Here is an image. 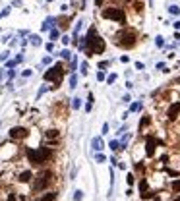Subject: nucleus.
<instances>
[{"mask_svg": "<svg viewBox=\"0 0 180 201\" xmlns=\"http://www.w3.org/2000/svg\"><path fill=\"white\" fill-rule=\"evenodd\" d=\"M105 41L99 37V33L95 27H89L87 35L83 37V50L87 56H93V54H103L105 52Z\"/></svg>", "mask_w": 180, "mask_h": 201, "instance_id": "f257e3e1", "label": "nucleus"}, {"mask_svg": "<svg viewBox=\"0 0 180 201\" xmlns=\"http://www.w3.org/2000/svg\"><path fill=\"white\" fill-rule=\"evenodd\" d=\"M25 155H27V161H29L33 166H39V164H43V162H49V161H50L52 149H50V147H37V149L27 147V149H25Z\"/></svg>", "mask_w": 180, "mask_h": 201, "instance_id": "f03ea898", "label": "nucleus"}, {"mask_svg": "<svg viewBox=\"0 0 180 201\" xmlns=\"http://www.w3.org/2000/svg\"><path fill=\"white\" fill-rule=\"evenodd\" d=\"M114 44L122 49H132L134 44H136V31L134 29H122L120 33H116V39H114Z\"/></svg>", "mask_w": 180, "mask_h": 201, "instance_id": "7ed1b4c3", "label": "nucleus"}, {"mask_svg": "<svg viewBox=\"0 0 180 201\" xmlns=\"http://www.w3.org/2000/svg\"><path fill=\"white\" fill-rule=\"evenodd\" d=\"M64 74H66V70H64V64L62 62H56L54 66H50V68L45 72V81H52L56 87L60 85V81H62V77H64Z\"/></svg>", "mask_w": 180, "mask_h": 201, "instance_id": "20e7f679", "label": "nucleus"}, {"mask_svg": "<svg viewBox=\"0 0 180 201\" xmlns=\"http://www.w3.org/2000/svg\"><path fill=\"white\" fill-rule=\"evenodd\" d=\"M54 174H52V170H43V172H39L37 174V178H35V182H33V189H35V192H41V189H47L50 184H52V178Z\"/></svg>", "mask_w": 180, "mask_h": 201, "instance_id": "39448f33", "label": "nucleus"}, {"mask_svg": "<svg viewBox=\"0 0 180 201\" xmlns=\"http://www.w3.org/2000/svg\"><path fill=\"white\" fill-rule=\"evenodd\" d=\"M103 18L105 19H114V21H120V23H126V16L120 8H107L103 10Z\"/></svg>", "mask_w": 180, "mask_h": 201, "instance_id": "423d86ee", "label": "nucleus"}, {"mask_svg": "<svg viewBox=\"0 0 180 201\" xmlns=\"http://www.w3.org/2000/svg\"><path fill=\"white\" fill-rule=\"evenodd\" d=\"M8 136H10V139H25L29 136V130L25 126H14V128H10Z\"/></svg>", "mask_w": 180, "mask_h": 201, "instance_id": "0eeeda50", "label": "nucleus"}, {"mask_svg": "<svg viewBox=\"0 0 180 201\" xmlns=\"http://www.w3.org/2000/svg\"><path fill=\"white\" fill-rule=\"evenodd\" d=\"M155 145H157V139L155 137H147V141H145V153H147L149 157L155 155Z\"/></svg>", "mask_w": 180, "mask_h": 201, "instance_id": "6e6552de", "label": "nucleus"}, {"mask_svg": "<svg viewBox=\"0 0 180 201\" xmlns=\"http://www.w3.org/2000/svg\"><path fill=\"white\" fill-rule=\"evenodd\" d=\"M178 114H180V103H174V105H171V106H168V112H167L168 120H174Z\"/></svg>", "mask_w": 180, "mask_h": 201, "instance_id": "1a4fd4ad", "label": "nucleus"}, {"mask_svg": "<svg viewBox=\"0 0 180 201\" xmlns=\"http://www.w3.org/2000/svg\"><path fill=\"white\" fill-rule=\"evenodd\" d=\"M54 21H56V18H52V16H49L47 19H45V21H43V27H41V29H43V31H50V29L54 27Z\"/></svg>", "mask_w": 180, "mask_h": 201, "instance_id": "9d476101", "label": "nucleus"}, {"mask_svg": "<svg viewBox=\"0 0 180 201\" xmlns=\"http://www.w3.org/2000/svg\"><path fill=\"white\" fill-rule=\"evenodd\" d=\"M91 147H93V151H101V149L105 147V143H103V139H101V137H93Z\"/></svg>", "mask_w": 180, "mask_h": 201, "instance_id": "9b49d317", "label": "nucleus"}, {"mask_svg": "<svg viewBox=\"0 0 180 201\" xmlns=\"http://www.w3.org/2000/svg\"><path fill=\"white\" fill-rule=\"evenodd\" d=\"M31 178H33L31 170H24V172H19V176H18V180H19V182H29Z\"/></svg>", "mask_w": 180, "mask_h": 201, "instance_id": "f8f14e48", "label": "nucleus"}, {"mask_svg": "<svg viewBox=\"0 0 180 201\" xmlns=\"http://www.w3.org/2000/svg\"><path fill=\"white\" fill-rule=\"evenodd\" d=\"M49 37H50V43H54V41H58V39H60V29H56V27H52V29L49 31Z\"/></svg>", "mask_w": 180, "mask_h": 201, "instance_id": "ddd939ff", "label": "nucleus"}, {"mask_svg": "<svg viewBox=\"0 0 180 201\" xmlns=\"http://www.w3.org/2000/svg\"><path fill=\"white\" fill-rule=\"evenodd\" d=\"M56 197H58V193H56V192H49V193H45L39 201H56Z\"/></svg>", "mask_w": 180, "mask_h": 201, "instance_id": "4468645a", "label": "nucleus"}, {"mask_svg": "<svg viewBox=\"0 0 180 201\" xmlns=\"http://www.w3.org/2000/svg\"><path fill=\"white\" fill-rule=\"evenodd\" d=\"M56 21L60 23V29H68L70 27V18H56Z\"/></svg>", "mask_w": 180, "mask_h": 201, "instance_id": "2eb2a0df", "label": "nucleus"}, {"mask_svg": "<svg viewBox=\"0 0 180 201\" xmlns=\"http://www.w3.org/2000/svg\"><path fill=\"white\" fill-rule=\"evenodd\" d=\"M29 43L33 44V47H41V44H43V41H41L39 35H29Z\"/></svg>", "mask_w": 180, "mask_h": 201, "instance_id": "dca6fc26", "label": "nucleus"}, {"mask_svg": "<svg viewBox=\"0 0 180 201\" xmlns=\"http://www.w3.org/2000/svg\"><path fill=\"white\" fill-rule=\"evenodd\" d=\"M68 85H70V89H76V87H77V74H70Z\"/></svg>", "mask_w": 180, "mask_h": 201, "instance_id": "f3484780", "label": "nucleus"}, {"mask_svg": "<svg viewBox=\"0 0 180 201\" xmlns=\"http://www.w3.org/2000/svg\"><path fill=\"white\" fill-rule=\"evenodd\" d=\"M60 133H58V130H47V133H45V137L47 139H56Z\"/></svg>", "mask_w": 180, "mask_h": 201, "instance_id": "a211bd4d", "label": "nucleus"}, {"mask_svg": "<svg viewBox=\"0 0 180 201\" xmlns=\"http://www.w3.org/2000/svg\"><path fill=\"white\" fill-rule=\"evenodd\" d=\"M109 147H110L112 151H120V149H122V145H120V141H118V139H112V141L109 143Z\"/></svg>", "mask_w": 180, "mask_h": 201, "instance_id": "6ab92c4d", "label": "nucleus"}, {"mask_svg": "<svg viewBox=\"0 0 180 201\" xmlns=\"http://www.w3.org/2000/svg\"><path fill=\"white\" fill-rule=\"evenodd\" d=\"M60 56H62L64 60H72V56H74V54H72V52H70L68 49H64V50L60 52Z\"/></svg>", "mask_w": 180, "mask_h": 201, "instance_id": "aec40b11", "label": "nucleus"}, {"mask_svg": "<svg viewBox=\"0 0 180 201\" xmlns=\"http://www.w3.org/2000/svg\"><path fill=\"white\" fill-rule=\"evenodd\" d=\"M82 106V99L80 97H76V99H72V108L74 110H77V108H80Z\"/></svg>", "mask_w": 180, "mask_h": 201, "instance_id": "412c9836", "label": "nucleus"}, {"mask_svg": "<svg viewBox=\"0 0 180 201\" xmlns=\"http://www.w3.org/2000/svg\"><path fill=\"white\" fill-rule=\"evenodd\" d=\"M91 106H93V93H89V97H87V105H85V110H87V112L91 110Z\"/></svg>", "mask_w": 180, "mask_h": 201, "instance_id": "4be33fe9", "label": "nucleus"}, {"mask_svg": "<svg viewBox=\"0 0 180 201\" xmlns=\"http://www.w3.org/2000/svg\"><path fill=\"white\" fill-rule=\"evenodd\" d=\"M16 64H18V62H16V58H14V60H8V62H6V66H4V70H14V68H16Z\"/></svg>", "mask_w": 180, "mask_h": 201, "instance_id": "5701e85b", "label": "nucleus"}, {"mask_svg": "<svg viewBox=\"0 0 180 201\" xmlns=\"http://www.w3.org/2000/svg\"><path fill=\"white\" fill-rule=\"evenodd\" d=\"M149 122H151V118H149V116H143V118H141V122H140V130H143L145 126L149 124Z\"/></svg>", "mask_w": 180, "mask_h": 201, "instance_id": "b1692460", "label": "nucleus"}, {"mask_svg": "<svg viewBox=\"0 0 180 201\" xmlns=\"http://www.w3.org/2000/svg\"><path fill=\"white\" fill-rule=\"evenodd\" d=\"M83 199V192H82V189H76V192H74V201H82Z\"/></svg>", "mask_w": 180, "mask_h": 201, "instance_id": "393cba45", "label": "nucleus"}, {"mask_svg": "<svg viewBox=\"0 0 180 201\" xmlns=\"http://www.w3.org/2000/svg\"><path fill=\"white\" fill-rule=\"evenodd\" d=\"M80 70H82V74H83V75H87V72H89V64H87V62H82Z\"/></svg>", "mask_w": 180, "mask_h": 201, "instance_id": "a878e982", "label": "nucleus"}, {"mask_svg": "<svg viewBox=\"0 0 180 201\" xmlns=\"http://www.w3.org/2000/svg\"><path fill=\"white\" fill-rule=\"evenodd\" d=\"M140 192H141V193L147 192V180H141V182H140Z\"/></svg>", "mask_w": 180, "mask_h": 201, "instance_id": "bb28decb", "label": "nucleus"}, {"mask_svg": "<svg viewBox=\"0 0 180 201\" xmlns=\"http://www.w3.org/2000/svg\"><path fill=\"white\" fill-rule=\"evenodd\" d=\"M95 159H97V162H101V164H103V162H107V157H105L103 153H97V157H95Z\"/></svg>", "mask_w": 180, "mask_h": 201, "instance_id": "cd10ccee", "label": "nucleus"}, {"mask_svg": "<svg viewBox=\"0 0 180 201\" xmlns=\"http://www.w3.org/2000/svg\"><path fill=\"white\" fill-rule=\"evenodd\" d=\"M114 81H116V74H110V75L107 77V83H109V85H112Z\"/></svg>", "mask_w": 180, "mask_h": 201, "instance_id": "c85d7f7f", "label": "nucleus"}, {"mask_svg": "<svg viewBox=\"0 0 180 201\" xmlns=\"http://www.w3.org/2000/svg\"><path fill=\"white\" fill-rule=\"evenodd\" d=\"M6 75H8V81H12L14 77H16V72L14 70H6Z\"/></svg>", "mask_w": 180, "mask_h": 201, "instance_id": "c756f323", "label": "nucleus"}, {"mask_svg": "<svg viewBox=\"0 0 180 201\" xmlns=\"http://www.w3.org/2000/svg\"><path fill=\"white\" fill-rule=\"evenodd\" d=\"M47 91H49V87H47V85H43V87L39 89V93H37V99H41V95H45Z\"/></svg>", "mask_w": 180, "mask_h": 201, "instance_id": "7c9ffc66", "label": "nucleus"}, {"mask_svg": "<svg viewBox=\"0 0 180 201\" xmlns=\"http://www.w3.org/2000/svg\"><path fill=\"white\" fill-rule=\"evenodd\" d=\"M8 56H10V50H4L2 54H0V62H4V60H8Z\"/></svg>", "mask_w": 180, "mask_h": 201, "instance_id": "2f4dec72", "label": "nucleus"}, {"mask_svg": "<svg viewBox=\"0 0 180 201\" xmlns=\"http://www.w3.org/2000/svg\"><path fill=\"white\" fill-rule=\"evenodd\" d=\"M140 108H141V105H140V103H134V105L130 106V112H136V110H140Z\"/></svg>", "mask_w": 180, "mask_h": 201, "instance_id": "473e14b6", "label": "nucleus"}, {"mask_svg": "<svg viewBox=\"0 0 180 201\" xmlns=\"http://www.w3.org/2000/svg\"><path fill=\"white\" fill-rule=\"evenodd\" d=\"M50 62H52V58H50V56H45V58L41 60V64H43V66H49Z\"/></svg>", "mask_w": 180, "mask_h": 201, "instance_id": "72a5a7b5", "label": "nucleus"}, {"mask_svg": "<svg viewBox=\"0 0 180 201\" xmlns=\"http://www.w3.org/2000/svg\"><path fill=\"white\" fill-rule=\"evenodd\" d=\"M172 189H174V192H180V180H174V182H172Z\"/></svg>", "mask_w": 180, "mask_h": 201, "instance_id": "f704fd0d", "label": "nucleus"}, {"mask_svg": "<svg viewBox=\"0 0 180 201\" xmlns=\"http://www.w3.org/2000/svg\"><path fill=\"white\" fill-rule=\"evenodd\" d=\"M134 180H136V178H134V174H132V172H130V174H128V176H126V182H128V184H130V186H132V184H134Z\"/></svg>", "mask_w": 180, "mask_h": 201, "instance_id": "c9c22d12", "label": "nucleus"}, {"mask_svg": "<svg viewBox=\"0 0 180 201\" xmlns=\"http://www.w3.org/2000/svg\"><path fill=\"white\" fill-rule=\"evenodd\" d=\"M31 74H33V70H24L21 72V77H31Z\"/></svg>", "mask_w": 180, "mask_h": 201, "instance_id": "e433bc0d", "label": "nucleus"}, {"mask_svg": "<svg viewBox=\"0 0 180 201\" xmlns=\"http://www.w3.org/2000/svg\"><path fill=\"white\" fill-rule=\"evenodd\" d=\"M45 49H47L49 52H52L54 50V43H47V44H45Z\"/></svg>", "mask_w": 180, "mask_h": 201, "instance_id": "4c0bfd02", "label": "nucleus"}, {"mask_svg": "<svg viewBox=\"0 0 180 201\" xmlns=\"http://www.w3.org/2000/svg\"><path fill=\"white\" fill-rule=\"evenodd\" d=\"M168 12H171V14H178L180 10H178V6H171V8H168Z\"/></svg>", "mask_w": 180, "mask_h": 201, "instance_id": "58836bf2", "label": "nucleus"}, {"mask_svg": "<svg viewBox=\"0 0 180 201\" xmlns=\"http://www.w3.org/2000/svg\"><path fill=\"white\" fill-rule=\"evenodd\" d=\"M60 41H62L64 44H70V37H68V35H64V37H60Z\"/></svg>", "mask_w": 180, "mask_h": 201, "instance_id": "ea45409f", "label": "nucleus"}, {"mask_svg": "<svg viewBox=\"0 0 180 201\" xmlns=\"http://www.w3.org/2000/svg\"><path fill=\"white\" fill-rule=\"evenodd\" d=\"M97 80L103 81V80H105V72H97Z\"/></svg>", "mask_w": 180, "mask_h": 201, "instance_id": "a19ab883", "label": "nucleus"}, {"mask_svg": "<svg viewBox=\"0 0 180 201\" xmlns=\"http://www.w3.org/2000/svg\"><path fill=\"white\" fill-rule=\"evenodd\" d=\"M155 43H157V47H163V37H155Z\"/></svg>", "mask_w": 180, "mask_h": 201, "instance_id": "79ce46f5", "label": "nucleus"}, {"mask_svg": "<svg viewBox=\"0 0 180 201\" xmlns=\"http://www.w3.org/2000/svg\"><path fill=\"white\" fill-rule=\"evenodd\" d=\"M157 68H159V70H161V72H167V66H165V64H163V62H159V64H157Z\"/></svg>", "mask_w": 180, "mask_h": 201, "instance_id": "37998d69", "label": "nucleus"}, {"mask_svg": "<svg viewBox=\"0 0 180 201\" xmlns=\"http://www.w3.org/2000/svg\"><path fill=\"white\" fill-rule=\"evenodd\" d=\"M107 66H109V62H99V68H101V70H105Z\"/></svg>", "mask_w": 180, "mask_h": 201, "instance_id": "c03bdc74", "label": "nucleus"}, {"mask_svg": "<svg viewBox=\"0 0 180 201\" xmlns=\"http://www.w3.org/2000/svg\"><path fill=\"white\" fill-rule=\"evenodd\" d=\"M101 131H103V136H105V133L109 131V124H103V130H101Z\"/></svg>", "mask_w": 180, "mask_h": 201, "instance_id": "a18cd8bd", "label": "nucleus"}, {"mask_svg": "<svg viewBox=\"0 0 180 201\" xmlns=\"http://www.w3.org/2000/svg\"><path fill=\"white\" fill-rule=\"evenodd\" d=\"M8 201H16V193H10V195H8Z\"/></svg>", "mask_w": 180, "mask_h": 201, "instance_id": "49530a36", "label": "nucleus"}, {"mask_svg": "<svg viewBox=\"0 0 180 201\" xmlns=\"http://www.w3.org/2000/svg\"><path fill=\"white\" fill-rule=\"evenodd\" d=\"M101 4H103V0H95V6L97 8H101Z\"/></svg>", "mask_w": 180, "mask_h": 201, "instance_id": "de8ad7c7", "label": "nucleus"}, {"mask_svg": "<svg viewBox=\"0 0 180 201\" xmlns=\"http://www.w3.org/2000/svg\"><path fill=\"white\" fill-rule=\"evenodd\" d=\"M4 72L6 70H0V81H2V77H4Z\"/></svg>", "mask_w": 180, "mask_h": 201, "instance_id": "09e8293b", "label": "nucleus"}, {"mask_svg": "<svg viewBox=\"0 0 180 201\" xmlns=\"http://www.w3.org/2000/svg\"><path fill=\"white\" fill-rule=\"evenodd\" d=\"M174 201H180V197H176V199H174Z\"/></svg>", "mask_w": 180, "mask_h": 201, "instance_id": "8fccbe9b", "label": "nucleus"}, {"mask_svg": "<svg viewBox=\"0 0 180 201\" xmlns=\"http://www.w3.org/2000/svg\"><path fill=\"white\" fill-rule=\"evenodd\" d=\"M47 2H52V0H47Z\"/></svg>", "mask_w": 180, "mask_h": 201, "instance_id": "3c124183", "label": "nucleus"}]
</instances>
